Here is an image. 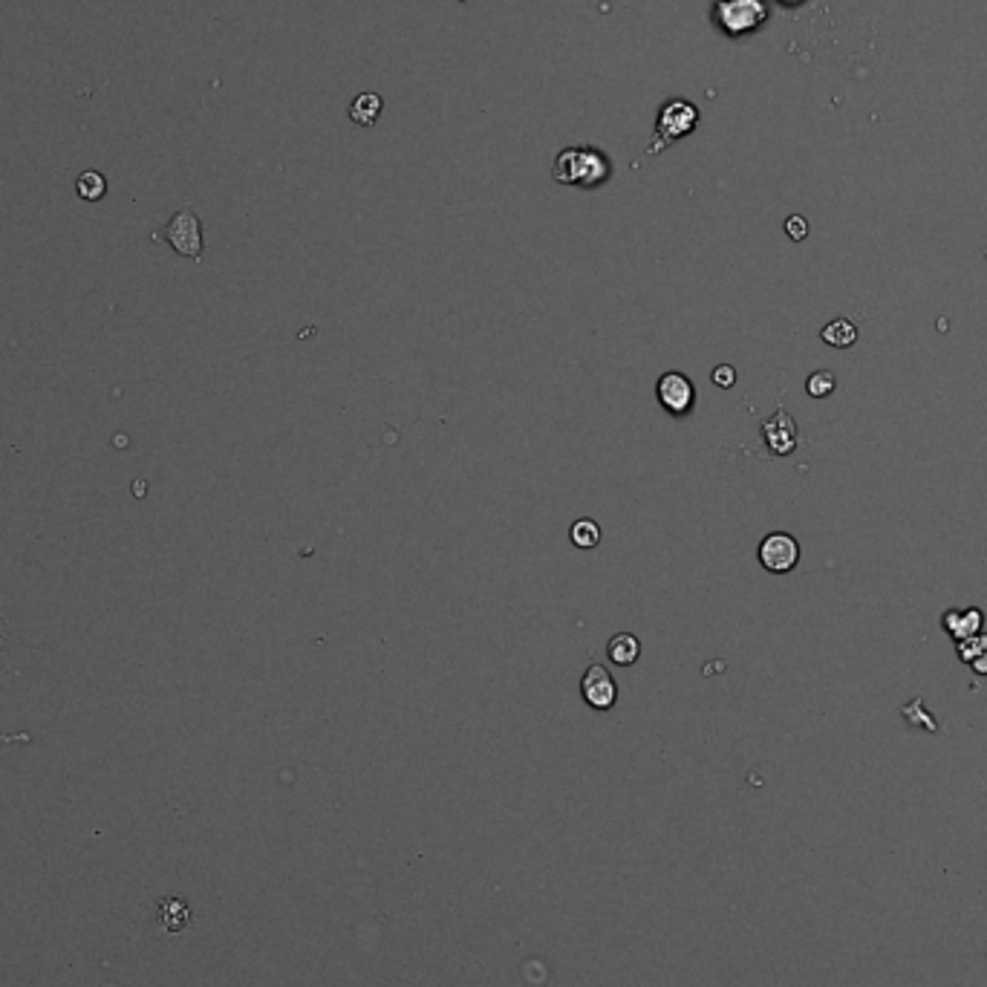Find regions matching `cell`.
<instances>
[{
    "label": "cell",
    "instance_id": "7c38bea8",
    "mask_svg": "<svg viewBox=\"0 0 987 987\" xmlns=\"http://www.w3.org/2000/svg\"><path fill=\"white\" fill-rule=\"evenodd\" d=\"M820 338L829 344V347H837V350H846L858 341V327L849 321V318H835L832 324H826Z\"/></svg>",
    "mask_w": 987,
    "mask_h": 987
},
{
    "label": "cell",
    "instance_id": "d6986e66",
    "mask_svg": "<svg viewBox=\"0 0 987 987\" xmlns=\"http://www.w3.org/2000/svg\"><path fill=\"white\" fill-rule=\"evenodd\" d=\"M734 381H736V370L731 364H722V367L713 370V384H716V387H734Z\"/></svg>",
    "mask_w": 987,
    "mask_h": 987
},
{
    "label": "cell",
    "instance_id": "277c9868",
    "mask_svg": "<svg viewBox=\"0 0 987 987\" xmlns=\"http://www.w3.org/2000/svg\"><path fill=\"white\" fill-rule=\"evenodd\" d=\"M162 240L188 260H200L203 257V223L191 208H182L171 217V223L162 231Z\"/></svg>",
    "mask_w": 987,
    "mask_h": 987
},
{
    "label": "cell",
    "instance_id": "3957f363",
    "mask_svg": "<svg viewBox=\"0 0 987 987\" xmlns=\"http://www.w3.org/2000/svg\"><path fill=\"white\" fill-rule=\"evenodd\" d=\"M696 125H699V107L693 102H687V99H670V102L658 110V119H656L658 142H653L647 151L650 153L664 151L670 142L690 136V133L696 130Z\"/></svg>",
    "mask_w": 987,
    "mask_h": 987
},
{
    "label": "cell",
    "instance_id": "7a4b0ae2",
    "mask_svg": "<svg viewBox=\"0 0 987 987\" xmlns=\"http://www.w3.org/2000/svg\"><path fill=\"white\" fill-rule=\"evenodd\" d=\"M768 18V6L762 0H716L713 3V24L728 38H742L757 32Z\"/></svg>",
    "mask_w": 987,
    "mask_h": 987
},
{
    "label": "cell",
    "instance_id": "8fae6325",
    "mask_svg": "<svg viewBox=\"0 0 987 987\" xmlns=\"http://www.w3.org/2000/svg\"><path fill=\"white\" fill-rule=\"evenodd\" d=\"M607 656L609 661L618 664V667H630V664H635L638 656H641V641L630 633H618L615 638H609Z\"/></svg>",
    "mask_w": 987,
    "mask_h": 987
},
{
    "label": "cell",
    "instance_id": "ba28073f",
    "mask_svg": "<svg viewBox=\"0 0 987 987\" xmlns=\"http://www.w3.org/2000/svg\"><path fill=\"white\" fill-rule=\"evenodd\" d=\"M762 436H765L768 448H771L777 456L791 454V451L797 448V425H794V419H791L785 410H777V413L762 425Z\"/></svg>",
    "mask_w": 987,
    "mask_h": 987
},
{
    "label": "cell",
    "instance_id": "9a60e30c",
    "mask_svg": "<svg viewBox=\"0 0 987 987\" xmlns=\"http://www.w3.org/2000/svg\"><path fill=\"white\" fill-rule=\"evenodd\" d=\"M162 924H165L168 930H182V927L188 924V907H185V901L168 898V901L162 904Z\"/></svg>",
    "mask_w": 987,
    "mask_h": 987
},
{
    "label": "cell",
    "instance_id": "8992f818",
    "mask_svg": "<svg viewBox=\"0 0 987 987\" xmlns=\"http://www.w3.org/2000/svg\"><path fill=\"white\" fill-rule=\"evenodd\" d=\"M656 393L661 407H664L667 413H673V416L690 413V407L696 402V390H693V384H690V379H687L684 373H664V376L658 379Z\"/></svg>",
    "mask_w": 987,
    "mask_h": 987
},
{
    "label": "cell",
    "instance_id": "30bf717a",
    "mask_svg": "<svg viewBox=\"0 0 987 987\" xmlns=\"http://www.w3.org/2000/svg\"><path fill=\"white\" fill-rule=\"evenodd\" d=\"M381 110H384L381 96H376V93H361L350 104V122L358 127H373L379 122Z\"/></svg>",
    "mask_w": 987,
    "mask_h": 987
},
{
    "label": "cell",
    "instance_id": "44dd1931",
    "mask_svg": "<svg viewBox=\"0 0 987 987\" xmlns=\"http://www.w3.org/2000/svg\"><path fill=\"white\" fill-rule=\"evenodd\" d=\"M783 3H800V0H783Z\"/></svg>",
    "mask_w": 987,
    "mask_h": 987
},
{
    "label": "cell",
    "instance_id": "2e32d148",
    "mask_svg": "<svg viewBox=\"0 0 987 987\" xmlns=\"http://www.w3.org/2000/svg\"><path fill=\"white\" fill-rule=\"evenodd\" d=\"M956 653H959V658H962L964 664H970V661H976L979 656H985L987 653V635H970V638H964V641H956Z\"/></svg>",
    "mask_w": 987,
    "mask_h": 987
},
{
    "label": "cell",
    "instance_id": "7402d4cb",
    "mask_svg": "<svg viewBox=\"0 0 987 987\" xmlns=\"http://www.w3.org/2000/svg\"><path fill=\"white\" fill-rule=\"evenodd\" d=\"M459 3H465V0H459Z\"/></svg>",
    "mask_w": 987,
    "mask_h": 987
},
{
    "label": "cell",
    "instance_id": "5b68a950",
    "mask_svg": "<svg viewBox=\"0 0 987 987\" xmlns=\"http://www.w3.org/2000/svg\"><path fill=\"white\" fill-rule=\"evenodd\" d=\"M757 555H760V563L768 572L783 575V572H791L800 563V543L791 534L774 532L762 540Z\"/></svg>",
    "mask_w": 987,
    "mask_h": 987
},
{
    "label": "cell",
    "instance_id": "e0dca14e",
    "mask_svg": "<svg viewBox=\"0 0 987 987\" xmlns=\"http://www.w3.org/2000/svg\"><path fill=\"white\" fill-rule=\"evenodd\" d=\"M806 390H809V396H814V399H826L835 390V376L829 370H817L806 381Z\"/></svg>",
    "mask_w": 987,
    "mask_h": 987
},
{
    "label": "cell",
    "instance_id": "5bb4252c",
    "mask_svg": "<svg viewBox=\"0 0 987 987\" xmlns=\"http://www.w3.org/2000/svg\"><path fill=\"white\" fill-rule=\"evenodd\" d=\"M572 543H575L578 549H595V546L601 543V529H598V523H595V520H578V523L572 526Z\"/></svg>",
    "mask_w": 987,
    "mask_h": 987
},
{
    "label": "cell",
    "instance_id": "52a82bcc",
    "mask_svg": "<svg viewBox=\"0 0 987 987\" xmlns=\"http://www.w3.org/2000/svg\"><path fill=\"white\" fill-rule=\"evenodd\" d=\"M581 693H583V702H586L589 708L609 710L615 705V699H618V684H615V679L609 676V670L604 664H592V667L583 673Z\"/></svg>",
    "mask_w": 987,
    "mask_h": 987
},
{
    "label": "cell",
    "instance_id": "9c48e42d",
    "mask_svg": "<svg viewBox=\"0 0 987 987\" xmlns=\"http://www.w3.org/2000/svg\"><path fill=\"white\" fill-rule=\"evenodd\" d=\"M982 624H985V615H982V609L976 607L947 609V612L941 615V627L953 635L956 641H964V638H970V635H979L982 633Z\"/></svg>",
    "mask_w": 987,
    "mask_h": 987
},
{
    "label": "cell",
    "instance_id": "ac0fdd59",
    "mask_svg": "<svg viewBox=\"0 0 987 987\" xmlns=\"http://www.w3.org/2000/svg\"><path fill=\"white\" fill-rule=\"evenodd\" d=\"M785 231H788V237H791V240H806V234H809V223H806L803 217H788Z\"/></svg>",
    "mask_w": 987,
    "mask_h": 987
},
{
    "label": "cell",
    "instance_id": "4fadbf2b",
    "mask_svg": "<svg viewBox=\"0 0 987 987\" xmlns=\"http://www.w3.org/2000/svg\"><path fill=\"white\" fill-rule=\"evenodd\" d=\"M76 191L81 200L96 203V200H102L104 194H107V182H104V177L99 171H84V174L78 177Z\"/></svg>",
    "mask_w": 987,
    "mask_h": 987
},
{
    "label": "cell",
    "instance_id": "6da1fadb",
    "mask_svg": "<svg viewBox=\"0 0 987 987\" xmlns=\"http://www.w3.org/2000/svg\"><path fill=\"white\" fill-rule=\"evenodd\" d=\"M552 177L560 185H572V188H601L612 177V162L598 148L575 145L557 153Z\"/></svg>",
    "mask_w": 987,
    "mask_h": 987
},
{
    "label": "cell",
    "instance_id": "ffe728a7",
    "mask_svg": "<svg viewBox=\"0 0 987 987\" xmlns=\"http://www.w3.org/2000/svg\"><path fill=\"white\" fill-rule=\"evenodd\" d=\"M970 667L976 670V676H987V653L976 658V661H970Z\"/></svg>",
    "mask_w": 987,
    "mask_h": 987
}]
</instances>
